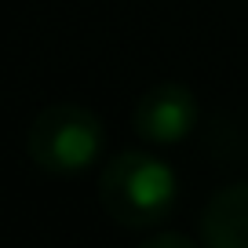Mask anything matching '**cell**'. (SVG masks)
<instances>
[{"instance_id":"obj_1","label":"cell","mask_w":248,"mask_h":248,"mask_svg":"<svg viewBox=\"0 0 248 248\" xmlns=\"http://www.w3.org/2000/svg\"><path fill=\"white\" fill-rule=\"evenodd\" d=\"M179 197V179L168 168V161L146 154V150H128L117 154L99 175V204L106 216L121 226H157L168 219Z\"/></svg>"},{"instance_id":"obj_2","label":"cell","mask_w":248,"mask_h":248,"mask_svg":"<svg viewBox=\"0 0 248 248\" xmlns=\"http://www.w3.org/2000/svg\"><path fill=\"white\" fill-rule=\"evenodd\" d=\"M102 139H106V128L99 113H92L80 102H55L33 117L26 132V154L40 171L77 175L99 161Z\"/></svg>"},{"instance_id":"obj_4","label":"cell","mask_w":248,"mask_h":248,"mask_svg":"<svg viewBox=\"0 0 248 248\" xmlns=\"http://www.w3.org/2000/svg\"><path fill=\"white\" fill-rule=\"evenodd\" d=\"M204 248H248V183H230L208 197L201 212Z\"/></svg>"},{"instance_id":"obj_5","label":"cell","mask_w":248,"mask_h":248,"mask_svg":"<svg viewBox=\"0 0 248 248\" xmlns=\"http://www.w3.org/2000/svg\"><path fill=\"white\" fill-rule=\"evenodd\" d=\"M139 248H204V245H197V241L186 237V233H157V237L142 241Z\"/></svg>"},{"instance_id":"obj_6","label":"cell","mask_w":248,"mask_h":248,"mask_svg":"<svg viewBox=\"0 0 248 248\" xmlns=\"http://www.w3.org/2000/svg\"><path fill=\"white\" fill-rule=\"evenodd\" d=\"M245 4H248V0H245Z\"/></svg>"},{"instance_id":"obj_3","label":"cell","mask_w":248,"mask_h":248,"mask_svg":"<svg viewBox=\"0 0 248 248\" xmlns=\"http://www.w3.org/2000/svg\"><path fill=\"white\" fill-rule=\"evenodd\" d=\"M197 124V99L194 92L179 80H164L154 84L139 95L132 109V128L142 142H157V146H175Z\"/></svg>"}]
</instances>
